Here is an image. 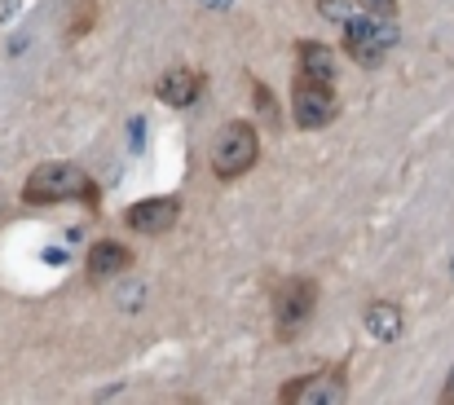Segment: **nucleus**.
I'll use <instances>...</instances> for the list:
<instances>
[{
	"label": "nucleus",
	"instance_id": "obj_1",
	"mask_svg": "<svg viewBox=\"0 0 454 405\" xmlns=\"http://www.w3.org/2000/svg\"><path fill=\"white\" fill-rule=\"evenodd\" d=\"M22 203L31 207H49V203H84L98 207V185L84 167L75 163H40L27 185H22Z\"/></svg>",
	"mask_w": 454,
	"mask_h": 405
},
{
	"label": "nucleus",
	"instance_id": "obj_2",
	"mask_svg": "<svg viewBox=\"0 0 454 405\" xmlns=\"http://www.w3.org/2000/svg\"><path fill=\"white\" fill-rule=\"evenodd\" d=\"M256 159H261V136H256V129L247 120H234V124H225L221 133L212 136V172L221 181L247 176L256 167Z\"/></svg>",
	"mask_w": 454,
	"mask_h": 405
},
{
	"label": "nucleus",
	"instance_id": "obj_3",
	"mask_svg": "<svg viewBox=\"0 0 454 405\" xmlns=\"http://www.w3.org/2000/svg\"><path fill=\"white\" fill-rule=\"evenodd\" d=\"M397 44V27L384 18H344V49L362 66H380L384 53Z\"/></svg>",
	"mask_w": 454,
	"mask_h": 405
},
{
	"label": "nucleus",
	"instance_id": "obj_4",
	"mask_svg": "<svg viewBox=\"0 0 454 405\" xmlns=\"http://www.w3.org/2000/svg\"><path fill=\"white\" fill-rule=\"evenodd\" d=\"M292 106H296V124H301V129H326V124L340 115L335 89H331L326 80H309V75H296Z\"/></svg>",
	"mask_w": 454,
	"mask_h": 405
},
{
	"label": "nucleus",
	"instance_id": "obj_5",
	"mask_svg": "<svg viewBox=\"0 0 454 405\" xmlns=\"http://www.w3.org/2000/svg\"><path fill=\"white\" fill-rule=\"evenodd\" d=\"M313 308H317V282L313 277L283 282V291H278V335L292 339L304 322L313 317Z\"/></svg>",
	"mask_w": 454,
	"mask_h": 405
},
{
	"label": "nucleus",
	"instance_id": "obj_6",
	"mask_svg": "<svg viewBox=\"0 0 454 405\" xmlns=\"http://www.w3.org/2000/svg\"><path fill=\"white\" fill-rule=\"evenodd\" d=\"M283 405H340L344 401V370H317V375H304L283 384L278 393Z\"/></svg>",
	"mask_w": 454,
	"mask_h": 405
},
{
	"label": "nucleus",
	"instance_id": "obj_7",
	"mask_svg": "<svg viewBox=\"0 0 454 405\" xmlns=\"http://www.w3.org/2000/svg\"><path fill=\"white\" fill-rule=\"evenodd\" d=\"M181 216V203L176 199H142L124 212V225L133 234H168Z\"/></svg>",
	"mask_w": 454,
	"mask_h": 405
},
{
	"label": "nucleus",
	"instance_id": "obj_8",
	"mask_svg": "<svg viewBox=\"0 0 454 405\" xmlns=\"http://www.w3.org/2000/svg\"><path fill=\"white\" fill-rule=\"evenodd\" d=\"M199 75L194 71H185V66H172V71H163V80L154 84V97L163 102V106H172V111H185V106H194V97H199Z\"/></svg>",
	"mask_w": 454,
	"mask_h": 405
},
{
	"label": "nucleus",
	"instance_id": "obj_9",
	"mask_svg": "<svg viewBox=\"0 0 454 405\" xmlns=\"http://www.w3.org/2000/svg\"><path fill=\"white\" fill-rule=\"evenodd\" d=\"M402 308L393 304V300H375V304H366V331H371V339H380V344H393L397 335H402Z\"/></svg>",
	"mask_w": 454,
	"mask_h": 405
},
{
	"label": "nucleus",
	"instance_id": "obj_10",
	"mask_svg": "<svg viewBox=\"0 0 454 405\" xmlns=\"http://www.w3.org/2000/svg\"><path fill=\"white\" fill-rule=\"evenodd\" d=\"M129 247H120V243H111V238H102V243H93V252H89V277H98V282H106V277H115V273L129 269Z\"/></svg>",
	"mask_w": 454,
	"mask_h": 405
},
{
	"label": "nucleus",
	"instance_id": "obj_11",
	"mask_svg": "<svg viewBox=\"0 0 454 405\" xmlns=\"http://www.w3.org/2000/svg\"><path fill=\"white\" fill-rule=\"evenodd\" d=\"M296 58H301V75L309 80H335V53L326 49V44H301L296 49Z\"/></svg>",
	"mask_w": 454,
	"mask_h": 405
},
{
	"label": "nucleus",
	"instance_id": "obj_12",
	"mask_svg": "<svg viewBox=\"0 0 454 405\" xmlns=\"http://www.w3.org/2000/svg\"><path fill=\"white\" fill-rule=\"evenodd\" d=\"M93 18H98V4L93 0H75V18H71V40H80L89 27H93Z\"/></svg>",
	"mask_w": 454,
	"mask_h": 405
},
{
	"label": "nucleus",
	"instance_id": "obj_13",
	"mask_svg": "<svg viewBox=\"0 0 454 405\" xmlns=\"http://www.w3.org/2000/svg\"><path fill=\"white\" fill-rule=\"evenodd\" d=\"M252 93H256V111H261V115H270V120H274V93H270V89H265V84H252Z\"/></svg>",
	"mask_w": 454,
	"mask_h": 405
},
{
	"label": "nucleus",
	"instance_id": "obj_14",
	"mask_svg": "<svg viewBox=\"0 0 454 405\" xmlns=\"http://www.w3.org/2000/svg\"><path fill=\"white\" fill-rule=\"evenodd\" d=\"M115 304H120V308H137V304H142V286H133V291H120V295H115Z\"/></svg>",
	"mask_w": 454,
	"mask_h": 405
},
{
	"label": "nucleus",
	"instance_id": "obj_15",
	"mask_svg": "<svg viewBox=\"0 0 454 405\" xmlns=\"http://www.w3.org/2000/svg\"><path fill=\"white\" fill-rule=\"evenodd\" d=\"M362 4H366V9L375 13V18H388V13L397 9V0H362Z\"/></svg>",
	"mask_w": 454,
	"mask_h": 405
},
{
	"label": "nucleus",
	"instance_id": "obj_16",
	"mask_svg": "<svg viewBox=\"0 0 454 405\" xmlns=\"http://www.w3.org/2000/svg\"><path fill=\"white\" fill-rule=\"evenodd\" d=\"M199 4H203V9H230L234 0H199Z\"/></svg>",
	"mask_w": 454,
	"mask_h": 405
},
{
	"label": "nucleus",
	"instance_id": "obj_17",
	"mask_svg": "<svg viewBox=\"0 0 454 405\" xmlns=\"http://www.w3.org/2000/svg\"><path fill=\"white\" fill-rule=\"evenodd\" d=\"M442 401H446V405H454V375H450V384L442 388Z\"/></svg>",
	"mask_w": 454,
	"mask_h": 405
}]
</instances>
